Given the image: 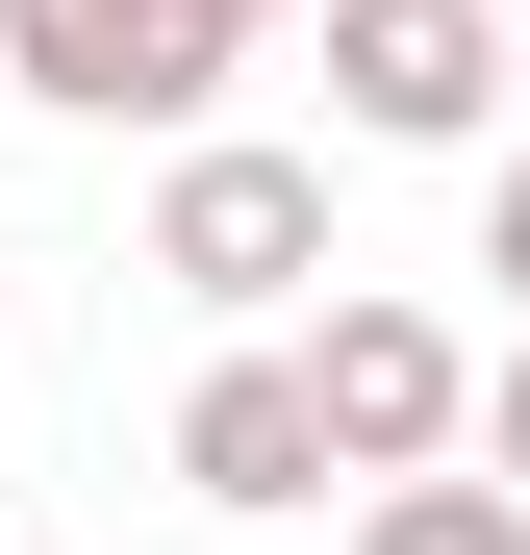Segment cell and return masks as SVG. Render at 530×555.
Masks as SVG:
<instances>
[{"mask_svg": "<svg viewBox=\"0 0 530 555\" xmlns=\"http://www.w3.org/2000/svg\"><path fill=\"white\" fill-rule=\"evenodd\" d=\"M152 278H177V304H303V278H353L328 253V152H253V127H203V152H177L152 177Z\"/></svg>", "mask_w": 530, "mask_h": 555, "instance_id": "cell-1", "label": "cell"}, {"mask_svg": "<svg viewBox=\"0 0 530 555\" xmlns=\"http://www.w3.org/2000/svg\"><path fill=\"white\" fill-rule=\"evenodd\" d=\"M303 404H328V480H455L480 353L429 328V304H328V328H303Z\"/></svg>", "mask_w": 530, "mask_h": 555, "instance_id": "cell-2", "label": "cell"}, {"mask_svg": "<svg viewBox=\"0 0 530 555\" xmlns=\"http://www.w3.org/2000/svg\"><path fill=\"white\" fill-rule=\"evenodd\" d=\"M505 76H530L505 0H328V102H353V152H455Z\"/></svg>", "mask_w": 530, "mask_h": 555, "instance_id": "cell-3", "label": "cell"}, {"mask_svg": "<svg viewBox=\"0 0 530 555\" xmlns=\"http://www.w3.org/2000/svg\"><path fill=\"white\" fill-rule=\"evenodd\" d=\"M177 480H203L228 530H279V505H328V404H303V353H228V379L177 404Z\"/></svg>", "mask_w": 530, "mask_h": 555, "instance_id": "cell-4", "label": "cell"}, {"mask_svg": "<svg viewBox=\"0 0 530 555\" xmlns=\"http://www.w3.org/2000/svg\"><path fill=\"white\" fill-rule=\"evenodd\" d=\"M0 102H76V127H152V51H127V0H0Z\"/></svg>", "mask_w": 530, "mask_h": 555, "instance_id": "cell-5", "label": "cell"}, {"mask_svg": "<svg viewBox=\"0 0 530 555\" xmlns=\"http://www.w3.org/2000/svg\"><path fill=\"white\" fill-rule=\"evenodd\" d=\"M353 555H530V505H505V480H379Z\"/></svg>", "mask_w": 530, "mask_h": 555, "instance_id": "cell-6", "label": "cell"}, {"mask_svg": "<svg viewBox=\"0 0 530 555\" xmlns=\"http://www.w3.org/2000/svg\"><path fill=\"white\" fill-rule=\"evenodd\" d=\"M480 480L530 505V353H505V379H480Z\"/></svg>", "mask_w": 530, "mask_h": 555, "instance_id": "cell-7", "label": "cell"}, {"mask_svg": "<svg viewBox=\"0 0 530 555\" xmlns=\"http://www.w3.org/2000/svg\"><path fill=\"white\" fill-rule=\"evenodd\" d=\"M480 278H530V152H505V177H480Z\"/></svg>", "mask_w": 530, "mask_h": 555, "instance_id": "cell-8", "label": "cell"}, {"mask_svg": "<svg viewBox=\"0 0 530 555\" xmlns=\"http://www.w3.org/2000/svg\"><path fill=\"white\" fill-rule=\"evenodd\" d=\"M203 26H279V0H203Z\"/></svg>", "mask_w": 530, "mask_h": 555, "instance_id": "cell-9", "label": "cell"}]
</instances>
